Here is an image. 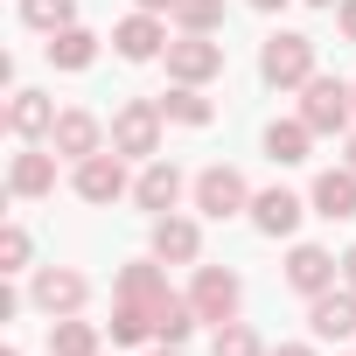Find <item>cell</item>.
Returning <instances> with one entry per match:
<instances>
[{
	"label": "cell",
	"mask_w": 356,
	"mask_h": 356,
	"mask_svg": "<svg viewBox=\"0 0 356 356\" xmlns=\"http://www.w3.org/2000/svg\"><path fill=\"white\" fill-rule=\"evenodd\" d=\"M8 356H15V349H8Z\"/></svg>",
	"instance_id": "cell-37"
},
{
	"label": "cell",
	"mask_w": 356,
	"mask_h": 356,
	"mask_svg": "<svg viewBox=\"0 0 356 356\" xmlns=\"http://www.w3.org/2000/svg\"><path fill=\"white\" fill-rule=\"evenodd\" d=\"M175 15H182L189 35H210V29L224 22V0H175Z\"/></svg>",
	"instance_id": "cell-25"
},
{
	"label": "cell",
	"mask_w": 356,
	"mask_h": 356,
	"mask_svg": "<svg viewBox=\"0 0 356 356\" xmlns=\"http://www.w3.org/2000/svg\"><path fill=\"white\" fill-rule=\"evenodd\" d=\"M168 70H175V84H203V77L224 70V42H210V35H182V42H168Z\"/></svg>",
	"instance_id": "cell-4"
},
{
	"label": "cell",
	"mask_w": 356,
	"mask_h": 356,
	"mask_svg": "<svg viewBox=\"0 0 356 356\" xmlns=\"http://www.w3.org/2000/svg\"><path fill=\"white\" fill-rule=\"evenodd\" d=\"M335 273H342V266H335L321 245H293V259H286V286H300V293H328Z\"/></svg>",
	"instance_id": "cell-9"
},
{
	"label": "cell",
	"mask_w": 356,
	"mask_h": 356,
	"mask_svg": "<svg viewBox=\"0 0 356 356\" xmlns=\"http://www.w3.org/2000/svg\"><path fill=\"white\" fill-rule=\"evenodd\" d=\"M22 22L56 35V29H70V0H22Z\"/></svg>",
	"instance_id": "cell-26"
},
{
	"label": "cell",
	"mask_w": 356,
	"mask_h": 356,
	"mask_svg": "<svg viewBox=\"0 0 356 356\" xmlns=\"http://www.w3.org/2000/svg\"><path fill=\"white\" fill-rule=\"evenodd\" d=\"M217 356H266V349L245 321H217Z\"/></svg>",
	"instance_id": "cell-27"
},
{
	"label": "cell",
	"mask_w": 356,
	"mask_h": 356,
	"mask_svg": "<svg viewBox=\"0 0 356 356\" xmlns=\"http://www.w3.org/2000/svg\"><path fill=\"white\" fill-rule=\"evenodd\" d=\"M252 224H259L266 238H286V231L300 224V196H286V189H266V196L252 203Z\"/></svg>",
	"instance_id": "cell-15"
},
{
	"label": "cell",
	"mask_w": 356,
	"mask_h": 356,
	"mask_svg": "<svg viewBox=\"0 0 356 356\" xmlns=\"http://www.w3.org/2000/svg\"><path fill=\"white\" fill-rule=\"evenodd\" d=\"M154 356H175V349H154Z\"/></svg>",
	"instance_id": "cell-35"
},
{
	"label": "cell",
	"mask_w": 356,
	"mask_h": 356,
	"mask_svg": "<svg viewBox=\"0 0 356 356\" xmlns=\"http://www.w3.org/2000/svg\"><path fill=\"white\" fill-rule=\"evenodd\" d=\"M112 42H119V56H126V63H147V56H161V42H168V35H161V22L140 8V15H126V22L112 29Z\"/></svg>",
	"instance_id": "cell-11"
},
{
	"label": "cell",
	"mask_w": 356,
	"mask_h": 356,
	"mask_svg": "<svg viewBox=\"0 0 356 356\" xmlns=\"http://www.w3.org/2000/svg\"><path fill=\"white\" fill-rule=\"evenodd\" d=\"M342 35L356 42V0H342Z\"/></svg>",
	"instance_id": "cell-29"
},
{
	"label": "cell",
	"mask_w": 356,
	"mask_h": 356,
	"mask_svg": "<svg viewBox=\"0 0 356 356\" xmlns=\"http://www.w3.org/2000/svg\"><path fill=\"white\" fill-rule=\"evenodd\" d=\"M273 356H314V349H300V342H286V349H273Z\"/></svg>",
	"instance_id": "cell-31"
},
{
	"label": "cell",
	"mask_w": 356,
	"mask_h": 356,
	"mask_svg": "<svg viewBox=\"0 0 356 356\" xmlns=\"http://www.w3.org/2000/svg\"><path fill=\"white\" fill-rule=\"evenodd\" d=\"M314 335L321 342H342V335H356V286H328V293H314Z\"/></svg>",
	"instance_id": "cell-7"
},
{
	"label": "cell",
	"mask_w": 356,
	"mask_h": 356,
	"mask_svg": "<svg viewBox=\"0 0 356 356\" xmlns=\"http://www.w3.org/2000/svg\"><path fill=\"white\" fill-rule=\"evenodd\" d=\"M22 266H29V231L15 224V231H8V273H22Z\"/></svg>",
	"instance_id": "cell-28"
},
{
	"label": "cell",
	"mask_w": 356,
	"mask_h": 356,
	"mask_svg": "<svg viewBox=\"0 0 356 356\" xmlns=\"http://www.w3.org/2000/svg\"><path fill=\"white\" fill-rule=\"evenodd\" d=\"M35 307H49V314L84 307V280H77V273H42V280H35Z\"/></svg>",
	"instance_id": "cell-18"
},
{
	"label": "cell",
	"mask_w": 356,
	"mask_h": 356,
	"mask_svg": "<svg viewBox=\"0 0 356 356\" xmlns=\"http://www.w3.org/2000/svg\"><path fill=\"white\" fill-rule=\"evenodd\" d=\"M77 196H84V203H112V196H126V168H119L112 154L77 161Z\"/></svg>",
	"instance_id": "cell-10"
},
{
	"label": "cell",
	"mask_w": 356,
	"mask_h": 356,
	"mask_svg": "<svg viewBox=\"0 0 356 356\" xmlns=\"http://www.w3.org/2000/svg\"><path fill=\"white\" fill-rule=\"evenodd\" d=\"M49 140H56V154H70V161H91V154H98V119H91V112H56Z\"/></svg>",
	"instance_id": "cell-13"
},
{
	"label": "cell",
	"mask_w": 356,
	"mask_h": 356,
	"mask_svg": "<svg viewBox=\"0 0 356 356\" xmlns=\"http://www.w3.org/2000/svg\"><path fill=\"white\" fill-rule=\"evenodd\" d=\"M189 300H196V314H203V321H231V314H238V273H224V266H203Z\"/></svg>",
	"instance_id": "cell-6"
},
{
	"label": "cell",
	"mask_w": 356,
	"mask_h": 356,
	"mask_svg": "<svg viewBox=\"0 0 356 356\" xmlns=\"http://www.w3.org/2000/svg\"><path fill=\"white\" fill-rule=\"evenodd\" d=\"M140 8H147V15H154V8H175V0H140Z\"/></svg>",
	"instance_id": "cell-32"
},
{
	"label": "cell",
	"mask_w": 356,
	"mask_h": 356,
	"mask_svg": "<svg viewBox=\"0 0 356 356\" xmlns=\"http://www.w3.org/2000/svg\"><path fill=\"white\" fill-rule=\"evenodd\" d=\"M307 140H314V126H307V119H286V126L273 119V126H266V154H273L280 168H293V161H307Z\"/></svg>",
	"instance_id": "cell-17"
},
{
	"label": "cell",
	"mask_w": 356,
	"mask_h": 356,
	"mask_svg": "<svg viewBox=\"0 0 356 356\" xmlns=\"http://www.w3.org/2000/svg\"><path fill=\"white\" fill-rule=\"evenodd\" d=\"M196 210L203 217H238L245 210V175L238 168H203L196 175Z\"/></svg>",
	"instance_id": "cell-5"
},
{
	"label": "cell",
	"mask_w": 356,
	"mask_h": 356,
	"mask_svg": "<svg viewBox=\"0 0 356 356\" xmlns=\"http://www.w3.org/2000/svg\"><path fill=\"white\" fill-rule=\"evenodd\" d=\"M196 321H203V314H196V300H175V293H161V300H154V335H161V342H182Z\"/></svg>",
	"instance_id": "cell-19"
},
{
	"label": "cell",
	"mask_w": 356,
	"mask_h": 356,
	"mask_svg": "<svg viewBox=\"0 0 356 356\" xmlns=\"http://www.w3.org/2000/svg\"><path fill=\"white\" fill-rule=\"evenodd\" d=\"M91 56H98V35H84V29H56L49 35V63L56 70H84Z\"/></svg>",
	"instance_id": "cell-20"
},
{
	"label": "cell",
	"mask_w": 356,
	"mask_h": 356,
	"mask_svg": "<svg viewBox=\"0 0 356 356\" xmlns=\"http://www.w3.org/2000/svg\"><path fill=\"white\" fill-rule=\"evenodd\" d=\"M349 168H356V147H349Z\"/></svg>",
	"instance_id": "cell-36"
},
{
	"label": "cell",
	"mask_w": 356,
	"mask_h": 356,
	"mask_svg": "<svg viewBox=\"0 0 356 356\" xmlns=\"http://www.w3.org/2000/svg\"><path fill=\"white\" fill-rule=\"evenodd\" d=\"M161 105V119H182V126H210V98L196 91V84H175L168 98H154Z\"/></svg>",
	"instance_id": "cell-22"
},
{
	"label": "cell",
	"mask_w": 356,
	"mask_h": 356,
	"mask_svg": "<svg viewBox=\"0 0 356 356\" xmlns=\"http://www.w3.org/2000/svg\"><path fill=\"white\" fill-rule=\"evenodd\" d=\"M49 126H56V105H49L42 91H15V98H8V133L35 140V133H49Z\"/></svg>",
	"instance_id": "cell-14"
},
{
	"label": "cell",
	"mask_w": 356,
	"mask_h": 356,
	"mask_svg": "<svg viewBox=\"0 0 356 356\" xmlns=\"http://www.w3.org/2000/svg\"><path fill=\"white\" fill-rule=\"evenodd\" d=\"M252 8H266V15H273V8H286V0H252Z\"/></svg>",
	"instance_id": "cell-33"
},
{
	"label": "cell",
	"mask_w": 356,
	"mask_h": 356,
	"mask_svg": "<svg viewBox=\"0 0 356 356\" xmlns=\"http://www.w3.org/2000/svg\"><path fill=\"white\" fill-rule=\"evenodd\" d=\"M8 189H15V196H49V189H56V154H15Z\"/></svg>",
	"instance_id": "cell-16"
},
{
	"label": "cell",
	"mask_w": 356,
	"mask_h": 356,
	"mask_svg": "<svg viewBox=\"0 0 356 356\" xmlns=\"http://www.w3.org/2000/svg\"><path fill=\"white\" fill-rule=\"evenodd\" d=\"M349 84L342 77H307V105H300V119L314 126V133H342L349 126Z\"/></svg>",
	"instance_id": "cell-3"
},
{
	"label": "cell",
	"mask_w": 356,
	"mask_h": 356,
	"mask_svg": "<svg viewBox=\"0 0 356 356\" xmlns=\"http://www.w3.org/2000/svg\"><path fill=\"white\" fill-rule=\"evenodd\" d=\"M161 293H168V286H161V273H154V266H126V273H119V300H140V307H154Z\"/></svg>",
	"instance_id": "cell-24"
},
{
	"label": "cell",
	"mask_w": 356,
	"mask_h": 356,
	"mask_svg": "<svg viewBox=\"0 0 356 356\" xmlns=\"http://www.w3.org/2000/svg\"><path fill=\"white\" fill-rule=\"evenodd\" d=\"M314 217H328V224H349L356 217V168H328L314 182Z\"/></svg>",
	"instance_id": "cell-8"
},
{
	"label": "cell",
	"mask_w": 356,
	"mask_h": 356,
	"mask_svg": "<svg viewBox=\"0 0 356 356\" xmlns=\"http://www.w3.org/2000/svg\"><path fill=\"white\" fill-rule=\"evenodd\" d=\"M349 91H356V84H349Z\"/></svg>",
	"instance_id": "cell-38"
},
{
	"label": "cell",
	"mask_w": 356,
	"mask_h": 356,
	"mask_svg": "<svg viewBox=\"0 0 356 356\" xmlns=\"http://www.w3.org/2000/svg\"><path fill=\"white\" fill-rule=\"evenodd\" d=\"M175 196H182V175H175V161H154L140 182H133V203H140V210H154V217H168V210H175Z\"/></svg>",
	"instance_id": "cell-12"
},
{
	"label": "cell",
	"mask_w": 356,
	"mask_h": 356,
	"mask_svg": "<svg viewBox=\"0 0 356 356\" xmlns=\"http://www.w3.org/2000/svg\"><path fill=\"white\" fill-rule=\"evenodd\" d=\"M259 70H266V84H307L314 77V35H273Z\"/></svg>",
	"instance_id": "cell-1"
},
{
	"label": "cell",
	"mask_w": 356,
	"mask_h": 356,
	"mask_svg": "<svg viewBox=\"0 0 356 356\" xmlns=\"http://www.w3.org/2000/svg\"><path fill=\"white\" fill-rule=\"evenodd\" d=\"M112 147H119V154H161V105H154V98L119 105V119H112Z\"/></svg>",
	"instance_id": "cell-2"
},
{
	"label": "cell",
	"mask_w": 356,
	"mask_h": 356,
	"mask_svg": "<svg viewBox=\"0 0 356 356\" xmlns=\"http://www.w3.org/2000/svg\"><path fill=\"white\" fill-rule=\"evenodd\" d=\"M342 286H356V245L342 252Z\"/></svg>",
	"instance_id": "cell-30"
},
{
	"label": "cell",
	"mask_w": 356,
	"mask_h": 356,
	"mask_svg": "<svg viewBox=\"0 0 356 356\" xmlns=\"http://www.w3.org/2000/svg\"><path fill=\"white\" fill-rule=\"evenodd\" d=\"M154 259H196V224L161 217V224H154Z\"/></svg>",
	"instance_id": "cell-23"
},
{
	"label": "cell",
	"mask_w": 356,
	"mask_h": 356,
	"mask_svg": "<svg viewBox=\"0 0 356 356\" xmlns=\"http://www.w3.org/2000/svg\"><path fill=\"white\" fill-rule=\"evenodd\" d=\"M49 356H98V328L91 321H49Z\"/></svg>",
	"instance_id": "cell-21"
},
{
	"label": "cell",
	"mask_w": 356,
	"mask_h": 356,
	"mask_svg": "<svg viewBox=\"0 0 356 356\" xmlns=\"http://www.w3.org/2000/svg\"><path fill=\"white\" fill-rule=\"evenodd\" d=\"M314 8H335V0H314Z\"/></svg>",
	"instance_id": "cell-34"
}]
</instances>
